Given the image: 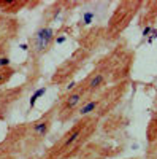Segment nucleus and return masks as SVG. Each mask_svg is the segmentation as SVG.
<instances>
[{
    "label": "nucleus",
    "instance_id": "nucleus-7",
    "mask_svg": "<svg viewBox=\"0 0 157 159\" xmlns=\"http://www.w3.org/2000/svg\"><path fill=\"white\" fill-rule=\"evenodd\" d=\"M90 57H92V54L89 51H86L83 48L75 49L70 54V57H67L62 64H59L56 67L54 73H52V76L49 80V84L51 86H65L67 83H70Z\"/></svg>",
    "mask_w": 157,
    "mask_h": 159
},
{
    "label": "nucleus",
    "instance_id": "nucleus-17",
    "mask_svg": "<svg viewBox=\"0 0 157 159\" xmlns=\"http://www.w3.org/2000/svg\"><path fill=\"white\" fill-rule=\"evenodd\" d=\"M7 115H8V110H3V108H0V121H3Z\"/></svg>",
    "mask_w": 157,
    "mask_h": 159
},
{
    "label": "nucleus",
    "instance_id": "nucleus-1",
    "mask_svg": "<svg viewBox=\"0 0 157 159\" xmlns=\"http://www.w3.org/2000/svg\"><path fill=\"white\" fill-rule=\"evenodd\" d=\"M135 64V51L127 45V42L119 40L111 51L102 56L83 80L81 84L87 91V96H94L97 92L107 89L108 86L117 84L130 80Z\"/></svg>",
    "mask_w": 157,
    "mask_h": 159
},
{
    "label": "nucleus",
    "instance_id": "nucleus-6",
    "mask_svg": "<svg viewBox=\"0 0 157 159\" xmlns=\"http://www.w3.org/2000/svg\"><path fill=\"white\" fill-rule=\"evenodd\" d=\"M59 30H56L52 25H46V24H40L35 29V32L29 37L27 43H29V65L30 70H33V73L38 72L40 69V61L43 59V56H46L51 51L52 45L56 43Z\"/></svg>",
    "mask_w": 157,
    "mask_h": 159
},
{
    "label": "nucleus",
    "instance_id": "nucleus-13",
    "mask_svg": "<svg viewBox=\"0 0 157 159\" xmlns=\"http://www.w3.org/2000/svg\"><path fill=\"white\" fill-rule=\"evenodd\" d=\"M157 21V2H145V7L141 10L140 25H149Z\"/></svg>",
    "mask_w": 157,
    "mask_h": 159
},
{
    "label": "nucleus",
    "instance_id": "nucleus-16",
    "mask_svg": "<svg viewBox=\"0 0 157 159\" xmlns=\"http://www.w3.org/2000/svg\"><path fill=\"white\" fill-rule=\"evenodd\" d=\"M145 159H157V140H154V142L148 143Z\"/></svg>",
    "mask_w": 157,
    "mask_h": 159
},
{
    "label": "nucleus",
    "instance_id": "nucleus-15",
    "mask_svg": "<svg viewBox=\"0 0 157 159\" xmlns=\"http://www.w3.org/2000/svg\"><path fill=\"white\" fill-rule=\"evenodd\" d=\"M146 137H148V143L157 140V111H154L149 119V124L146 129Z\"/></svg>",
    "mask_w": 157,
    "mask_h": 159
},
{
    "label": "nucleus",
    "instance_id": "nucleus-2",
    "mask_svg": "<svg viewBox=\"0 0 157 159\" xmlns=\"http://www.w3.org/2000/svg\"><path fill=\"white\" fill-rule=\"evenodd\" d=\"M100 119L95 116L80 118L72 124V127L65 134L48 148V151L41 156V159H72L80 154L83 147L94 137L98 129Z\"/></svg>",
    "mask_w": 157,
    "mask_h": 159
},
{
    "label": "nucleus",
    "instance_id": "nucleus-9",
    "mask_svg": "<svg viewBox=\"0 0 157 159\" xmlns=\"http://www.w3.org/2000/svg\"><path fill=\"white\" fill-rule=\"evenodd\" d=\"M19 29L21 24L16 16H7L0 13V59L8 54L11 43L19 35Z\"/></svg>",
    "mask_w": 157,
    "mask_h": 159
},
{
    "label": "nucleus",
    "instance_id": "nucleus-8",
    "mask_svg": "<svg viewBox=\"0 0 157 159\" xmlns=\"http://www.w3.org/2000/svg\"><path fill=\"white\" fill-rule=\"evenodd\" d=\"M87 97H89L87 91L84 89L81 83H76L67 92H63L60 99L56 102V108H57L56 121H59L60 124H65L72 121L73 118H76L78 110L81 108V105L86 102Z\"/></svg>",
    "mask_w": 157,
    "mask_h": 159
},
{
    "label": "nucleus",
    "instance_id": "nucleus-10",
    "mask_svg": "<svg viewBox=\"0 0 157 159\" xmlns=\"http://www.w3.org/2000/svg\"><path fill=\"white\" fill-rule=\"evenodd\" d=\"M75 2H54L51 3L46 10H45V15H43V22L46 25H51L52 22H56L57 19H60L62 16H67V13L70 7H73Z\"/></svg>",
    "mask_w": 157,
    "mask_h": 159
},
{
    "label": "nucleus",
    "instance_id": "nucleus-12",
    "mask_svg": "<svg viewBox=\"0 0 157 159\" xmlns=\"http://www.w3.org/2000/svg\"><path fill=\"white\" fill-rule=\"evenodd\" d=\"M38 5V2H29V0H0V13L7 16H15L21 10L27 7Z\"/></svg>",
    "mask_w": 157,
    "mask_h": 159
},
{
    "label": "nucleus",
    "instance_id": "nucleus-11",
    "mask_svg": "<svg viewBox=\"0 0 157 159\" xmlns=\"http://www.w3.org/2000/svg\"><path fill=\"white\" fill-rule=\"evenodd\" d=\"M27 84H21L18 88H11V89H0V108L10 110L24 94Z\"/></svg>",
    "mask_w": 157,
    "mask_h": 159
},
{
    "label": "nucleus",
    "instance_id": "nucleus-5",
    "mask_svg": "<svg viewBox=\"0 0 157 159\" xmlns=\"http://www.w3.org/2000/svg\"><path fill=\"white\" fill-rule=\"evenodd\" d=\"M56 103L45 111L40 118L33 119L30 123H24V145H22V154L29 156L35 153L41 147V143L46 140L48 134L52 129V124L56 121Z\"/></svg>",
    "mask_w": 157,
    "mask_h": 159
},
{
    "label": "nucleus",
    "instance_id": "nucleus-14",
    "mask_svg": "<svg viewBox=\"0 0 157 159\" xmlns=\"http://www.w3.org/2000/svg\"><path fill=\"white\" fill-rule=\"evenodd\" d=\"M18 69L11 65H0V89L11 81V78L16 75Z\"/></svg>",
    "mask_w": 157,
    "mask_h": 159
},
{
    "label": "nucleus",
    "instance_id": "nucleus-19",
    "mask_svg": "<svg viewBox=\"0 0 157 159\" xmlns=\"http://www.w3.org/2000/svg\"><path fill=\"white\" fill-rule=\"evenodd\" d=\"M133 159H137V157H133Z\"/></svg>",
    "mask_w": 157,
    "mask_h": 159
},
{
    "label": "nucleus",
    "instance_id": "nucleus-3",
    "mask_svg": "<svg viewBox=\"0 0 157 159\" xmlns=\"http://www.w3.org/2000/svg\"><path fill=\"white\" fill-rule=\"evenodd\" d=\"M129 86H130V80L108 86L107 89L87 97L86 102L81 105V108L78 110L76 118L80 119V118H86V116H95V118L102 119L108 113L114 111V108L122 102V99L125 97L127 91H129Z\"/></svg>",
    "mask_w": 157,
    "mask_h": 159
},
{
    "label": "nucleus",
    "instance_id": "nucleus-18",
    "mask_svg": "<svg viewBox=\"0 0 157 159\" xmlns=\"http://www.w3.org/2000/svg\"><path fill=\"white\" fill-rule=\"evenodd\" d=\"M152 108H154V111H157V96H155L154 100H152Z\"/></svg>",
    "mask_w": 157,
    "mask_h": 159
},
{
    "label": "nucleus",
    "instance_id": "nucleus-4",
    "mask_svg": "<svg viewBox=\"0 0 157 159\" xmlns=\"http://www.w3.org/2000/svg\"><path fill=\"white\" fill-rule=\"evenodd\" d=\"M143 7H145L143 0H122V2L116 5L111 16L107 21V25H105L108 45L119 42L121 35L127 30V27L132 24V21L138 16V13H141Z\"/></svg>",
    "mask_w": 157,
    "mask_h": 159
}]
</instances>
